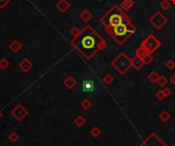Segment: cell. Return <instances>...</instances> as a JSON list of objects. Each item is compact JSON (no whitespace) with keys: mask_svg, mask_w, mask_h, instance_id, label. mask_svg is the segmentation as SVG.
Wrapping results in <instances>:
<instances>
[{"mask_svg":"<svg viewBox=\"0 0 175 146\" xmlns=\"http://www.w3.org/2000/svg\"><path fill=\"white\" fill-rule=\"evenodd\" d=\"M105 31L107 35H110L114 39V41L118 45L122 46L135 34L136 28L133 23H123L116 27L105 28Z\"/></svg>","mask_w":175,"mask_h":146,"instance_id":"7a4b0ae2","label":"cell"},{"mask_svg":"<svg viewBox=\"0 0 175 146\" xmlns=\"http://www.w3.org/2000/svg\"><path fill=\"white\" fill-rule=\"evenodd\" d=\"M171 7V2H170V0H162L160 3V8H162L163 10L165 11H167V10H169Z\"/></svg>","mask_w":175,"mask_h":146,"instance_id":"ffe728a7","label":"cell"},{"mask_svg":"<svg viewBox=\"0 0 175 146\" xmlns=\"http://www.w3.org/2000/svg\"><path fill=\"white\" fill-rule=\"evenodd\" d=\"M162 91L164 93L165 97H169V96H171V94H172V92H171L169 88H164V89H162Z\"/></svg>","mask_w":175,"mask_h":146,"instance_id":"4dcf8cb0","label":"cell"},{"mask_svg":"<svg viewBox=\"0 0 175 146\" xmlns=\"http://www.w3.org/2000/svg\"><path fill=\"white\" fill-rule=\"evenodd\" d=\"M170 82L172 83V84L175 86V74H173V75L170 77Z\"/></svg>","mask_w":175,"mask_h":146,"instance_id":"1f68e13d","label":"cell"},{"mask_svg":"<svg viewBox=\"0 0 175 146\" xmlns=\"http://www.w3.org/2000/svg\"><path fill=\"white\" fill-rule=\"evenodd\" d=\"M9 66V61L7 60L6 58H1L0 59V69H2V71H4V69H6Z\"/></svg>","mask_w":175,"mask_h":146,"instance_id":"cb8c5ba5","label":"cell"},{"mask_svg":"<svg viewBox=\"0 0 175 146\" xmlns=\"http://www.w3.org/2000/svg\"><path fill=\"white\" fill-rule=\"evenodd\" d=\"M159 119H160L163 123H167V122L171 119V115H170V114H169L168 111H162V112H161V114L159 115Z\"/></svg>","mask_w":175,"mask_h":146,"instance_id":"d6986e66","label":"cell"},{"mask_svg":"<svg viewBox=\"0 0 175 146\" xmlns=\"http://www.w3.org/2000/svg\"><path fill=\"white\" fill-rule=\"evenodd\" d=\"M56 8L59 9V12L66 13L71 8V3L68 0H59V2L56 3Z\"/></svg>","mask_w":175,"mask_h":146,"instance_id":"8fae6325","label":"cell"},{"mask_svg":"<svg viewBox=\"0 0 175 146\" xmlns=\"http://www.w3.org/2000/svg\"><path fill=\"white\" fill-rule=\"evenodd\" d=\"M170 2H172V3H173V4L175 5V0H170Z\"/></svg>","mask_w":175,"mask_h":146,"instance_id":"d6a6232c","label":"cell"},{"mask_svg":"<svg viewBox=\"0 0 175 146\" xmlns=\"http://www.w3.org/2000/svg\"><path fill=\"white\" fill-rule=\"evenodd\" d=\"M140 47L147 53L153 54L154 52H156L161 47V41L157 37H155L154 35L151 34L141 42Z\"/></svg>","mask_w":175,"mask_h":146,"instance_id":"5b68a950","label":"cell"},{"mask_svg":"<svg viewBox=\"0 0 175 146\" xmlns=\"http://www.w3.org/2000/svg\"><path fill=\"white\" fill-rule=\"evenodd\" d=\"M8 139L12 142V143H15V142L19 140V135L16 134L15 132H11V134L8 135Z\"/></svg>","mask_w":175,"mask_h":146,"instance_id":"4316f807","label":"cell"},{"mask_svg":"<svg viewBox=\"0 0 175 146\" xmlns=\"http://www.w3.org/2000/svg\"><path fill=\"white\" fill-rule=\"evenodd\" d=\"M91 101L89 100V99H84V100L81 101V103H80V106L83 108V109H85V111H88V109L91 107Z\"/></svg>","mask_w":175,"mask_h":146,"instance_id":"44dd1931","label":"cell"},{"mask_svg":"<svg viewBox=\"0 0 175 146\" xmlns=\"http://www.w3.org/2000/svg\"><path fill=\"white\" fill-rule=\"evenodd\" d=\"M63 85H65L69 90H72L77 85V81L73 76H68V77L65 79V81H63Z\"/></svg>","mask_w":175,"mask_h":146,"instance_id":"4fadbf2b","label":"cell"},{"mask_svg":"<svg viewBox=\"0 0 175 146\" xmlns=\"http://www.w3.org/2000/svg\"><path fill=\"white\" fill-rule=\"evenodd\" d=\"M143 65H144V64H143L142 59L138 57V56L135 55V57L133 59H131V66H132L134 69H140Z\"/></svg>","mask_w":175,"mask_h":146,"instance_id":"9a60e30c","label":"cell"},{"mask_svg":"<svg viewBox=\"0 0 175 146\" xmlns=\"http://www.w3.org/2000/svg\"><path fill=\"white\" fill-rule=\"evenodd\" d=\"M74 123H75V125L77 126V127L82 128L83 126L86 124V119H84V117H82V115H78V117L75 119Z\"/></svg>","mask_w":175,"mask_h":146,"instance_id":"e0dca14e","label":"cell"},{"mask_svg":"<svg viewBox=\"0 0 175 146\" xmlns=\"http://www.w3.org/2000/svg\"><path fill=\"white\" fill-rule=\"evenodd\" d=\"M71 45L85 59H91L96 53L107 48V41L90 25L85 26L78 36L72 39Z\"/></svg>","mask_w":175,"mask_h":146,"instance_id":"6da1fadb","label":"cell"},{"mask_svg":"<svg viewBox=\"0 0 175 146\" xmlns=\"http://www.w3.org/2000/svg\"><path fill=\"white\" fill-rule=\"evenodd\" d=\"M134 4H135V1H134V0H123V1L119 4V6L124 12H126V11L130 10V9L133 7Z\"/></svg>","mask_w":175,"mask_h":146,"instance_id":"7c38bea8","label":"cell"},{"mask_svg":"<svg viewBox=\"0 0 175 146\" xmlns=\"http://www.w3.org/2000/svg\"><path fill=\"white\" fill-rule=\"evenodd\" d=\"M165 66H166L167 69H169V71H172L173 69H175V61L172 60V59H169V60L166 61Z\"/></svg>","mask_w":175,"mask_h":146,"instance_id":"484cf974","label":"cell"},{"mask_svg":"<svg viewBox=\"0 0 175 146\" xmlns=\"http://www.w3.org/2000/svg\"><path fill=\"white\" fill-rule=\"evenodd\" d=\"M19 68L21 69V71H23L24 73H28L31 71L33 68V62L28 58H24L20 61Z\"/></svg>","mask_w":175,"mask_h":146,"instance_id":"30bf717a","label":"cell"},{"mask_svg":"<svg viewBox=\"0 0 175 146\" xmlns=\"http://www.w3.org/2000/svg\"><path fill=\"white\" fill-rule=\"evenodd\" d=\"M9 2H11V0H0V9L4 8Z\"/></svg>","mask_w":175,"mask_h":146,"instance_id":"f546056e","label":"cell"},{"mask_svg":"<svg viewBox=\"0 0 175 146\" xmlns=\"http://www.w3.org/2000/svg\"><path fill=\"white\" fill-rule=\"evenodd\" d=\"M159 78H160V76L156 71H152L149 74V76H147V79H149L152 83H157L158 80H159Z\"/></svg>","mask_w":175,"mask_h":146,"instance_id":"ac0fdd59","label":"cell"},{"mask_svg":"<svg viewBox=\"0 0 175 146\" xmlns=\"http://www.w3.org/2000/svg\"><path fill=\"white\" fill-rule=\"evenodd\" d=\"M99 22L105 28H111V27H116L123 23H132V19L126 15V12H124L120 8L119 5H113L110 10L102 16Z\"/></svg>","mask_w":175,"mask_h":146,"instance_id":"3957f363","label":"cell"},{"mask_svg":"<svg viewBox=\"0 0 175 146\" xmlns=\"http://www.w3.org/2000/svg\"><path fill=\"white\" fill-rule=\"evenodd\" d=\"M2 118V112H0V119Z\"/></svg>","mask_w":175,"mask_h":146,"instance_id":"836d02e7","label":"cell"},{"mask_svg":"<svg viewBox=\"0 0 175 146\" xmlns=\"http://www.w3.org/2000/svg\"><path fill=\"white\" fill-rule=\"evenodd\" d=\"M79 16L84 23H88L90 19H92V13L90 12L88 9H84V10L79 15Z\"/></svg>","mask_w":175,"mask_h":146,"instance_id":"2e32d148","label":"cell"},{"mask_svg":"<svg viewBox=\"0 0 175 146\" xmlns=\"http://www.w3.org/2000/svg\"><path fill=\"white\" fill-rule=\"evenodd\" d=\"M11 114L13 118H15L18 122H22L24 119H25L27 115H29V111L25 106L22 104H18L15 105V107L11 109Z\"/></svg>","mask_w":175,"mask_h":146,"instance_id":"52a82bcc","label":"cell"},{"mask_svg":"<svg viewBox=\"0 0 175 146\" xmlns=\"http://www.w3.org/2000/svg\"><path fill=\"white\" fill-rule=\"evenodd\" d=\"M135 55L138 56V57H140L141 59H142L144 65H147L152 64L153 60H154L153 54H151V53H147V51H144L141 47H139V48L136 49Z\"/></svg>","mask_w":175,"mask_h":146,"instance_id":"ba28073f","label":"cell"},{"mask_svg":"<svg viewBox=\"0 0 175 146\" xmlns=\"http://www.w3.org/2000/svg\"><path fill=\"white\" fill-rule=\"evenodd\" d=\"M167 83H168L167 78L164 77V76H160V78H159V80H158L157 84L159 86H161V87H164V86L167 85Z\"/></svg>","mask_w":175,"mask_h":146,"instance_id":"d4e9b609","label":"cell"},{"mask_svg":"<svg viewBox=\"0 0 175 146\" xmlns=\"http://www.w3.org/2000/svg\"><path fill=\"white\" fill-rule=\"evenodd\" d=\"M156 98L158 99V100H163V99H165L166 97H165L163 91L162 90H159V91L156 93Z\"/></svg>","mask_w":175,"mask_h":146,"instance_id":"f1b7e54d","label":"cell"},{"mask_svg":"<svg viewBox=\"0 0 175 146\" xmlns=\"http://www.w3.org/2000/svg\"><path fill=\"white\" fill-rule=\"evenodd\" d=\"M23 48V44L19 40H13V41L9 44V49L13 52V53H18L22 50Z\"/></svg>","mask_w":175,"mask_h":146,"instance_id":"5bb4252c","label":"cell"},{"mask_svg":"<svg viewBox=\"0 0 175 146\" xmlns=\"http://www.w3.org/2000/svg\"><path fill=\"white\" fill-rule=\"evenodd\" d=\"M80 31H81V30H80L79 28H77V27H73V28L71 29V35L73 36V38H75L76 36H78Z\"/></svg>","mask_w":175,"mask_h":146,"instance_id":"83f0119b","label":"cell"},{"mask_svg":"<svg viewBox=\"0 0 175 146\" xmlns=\"http://www.w3.org/2000/svg\"><path fill=\"white\" fill-rule=\"evenodd\" d=\"M82 90L84 93L88 94V93H92L95 90V84H94V81L91 80H84L82 83Z\"/></svg>","mask_w":175,"mask_h":146,"instance_id":"9c48e42d","label":"cell"},{"mask_svg":"<svg viewBox=\"0 0 175 146\" xmlns=\"http://www.w3.org/2000/svg\"><path fill=\"white\" fill-rule=\"evenodd\" d=\"M103 82L105 83L106 85H111L114 82V77L111 74H107L103 76Z\"/></svg>","mask_w":175,"mask_h":146,"instance_id":"7402d4cb","label":"cell"},{"mask_svg":"<svg viewBox=\"0 0 175 146\" xmlns=\"http://www.w3.org/2000/svg\"><path fill=\"white\" fill-rule=\"evenodd\" d=\"M90 134H91V136H93L94 138H97L102 134V130H100L98 127H93L91 129V131H90Z\"/></svg>","mask_w":175,"mask_h":146,"instance_id":"603a6c76","label":"cell"},{"mask_svg":"<svg viewBox=\"0 0 175 146\" xmlns=\"http://www.w3.org/2000/svg\"><path fill=\"white\" fill-rule=\"evenodd\" d=\"M112 65L120 75H125L131 68V59L125 52H121L112 60Z\"/></svg>","mask_w":175,"mask_h":146,"instance_id":"277c9868","label":"cell"},{"mask_svg":"<svg viewBox=\"0 0 175 146\" xmlns=\"http://www.w3.org/2000/svg\"><path fill=\"white\" fill-rule=\"evenodd\" d=\"M150 23L156 30H161L168 24V19L161 11H157L151 16Z\"/></svg>","mask_w":175,"mask_h":146,"instance_id":"8992f818","label":"cell"}]
</instances>
